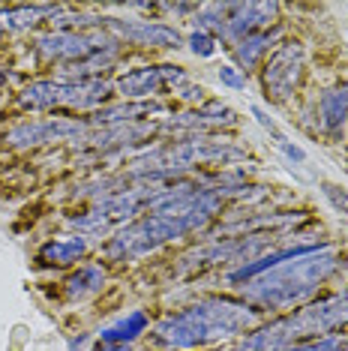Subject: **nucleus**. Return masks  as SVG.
Returning a JSON list of instances; mask_svg holds the SVG:
<instances>
[{
	"instance_id": "obj_14",
	"label": "nucleus",
	"mask_w": 348,
	"mask_h": 351,
	"mask_svg": "<svg viewBox=\"0 0 348 351\" xmlns=\"http://www.w3.org/2000/svg\"><path fill=\"white\" fill-rule=\"evenodd\" d=\"M102 351V348H99ZM105 351H129V348H123V346H117V348H105Z\"/></svg>"
},
{
	"instance_id": "obj_11",
	"label": "nucleus",
	"mask_w": 348,
	"mask_h": 351,
	"mask_svg": "<svg viewBox=\"0 0 348 351\" xmlns=\"http://www.w3.org/2000/svg\"><path fill=\"white\" fill-rule=\"evenodd\" d=\"M324 195H327L330 202H334V207H336V210L348 213V193H345V189L334 186V183H324Z\"/></svg>"
},
{
	"instance_id": "obj_8",
	"label": "nucleus",
	"mask_w": 348,
	"mask_h": 351,
	"mask_svg": "<svg viewBox=\"0 0 348 351\" xmlns=\"http://www.w3.org/2000/svg\"><path fill=\"white\" fill-rule=\"evenodd\" d=\"M267 43H271V36H252V39H243L240 49H237V58H240L247 66L258 60V54L267 49Z\"/></svg>"
},
{
	"instance_id": "obj_5",
	"label": "nucleus",
	"mask_w": 348,
	"mask_h": 351,
	"mask_svg": "<svg viewBox=\"0 0 348 351\" xmlns=\"http://www.w3.org/2000/svg\"><path fill=\"white\" fill-rule=\"evenodd\" d=\"M345 121H348V84H336L321 97V126L330 135H336L343 132Z\"/></svg>"
},
{
	"instance_id": "obj_1",
	"label": "nucleus",
	"mask_w": 348,
	"mask_h": 351,
	"mask_svg": "<svg viewBox=\"0 0 348 351\" xmlns=\"http://www.w3.org/2000/svg\"><path fill=\"white\" fill-rule=\"evenodd\" d=\"M249 322V313L232 306V303H204V306L189 309L186 315L169 318L165 324H160V337L169 342V346H195V342L213 339L219 333H232L240 330L243 324Z\"/></svg>"
},
{
	"instance_id": "obj_12",
	"label": "nucleus",
	"mask_w": 348,
	"mask_h": 351,
	"mask_svg": "<svg viewBox=\"0 0 348 351\" xmlns=\"http://www.w3.org/2000/svg\"><path fill=\"white\" fill-rule=\"evenodd\" d=\"M192 49L199 51V54H210V51H213V39L204 36V34H195V36H192Z\"/></svg>"
},
{
	"instance_id": "obj_3",
	"label": "nucleus",
	"mask_w": 348,
	"mask_h": 351,
	"mask_svg": "<svg viewBox=\"0 0 348 351\" xmlns=\"http://www.w3.org/2000/svg\"><path fill=\"white\" fill-rule=\"evenodd\" d=\"M334 267H336L334 255L315 252V255H310V258L291 265L288 270H282V274L267 276L264 282L258 285L256 298H261L264 303H291V300L303 298L306 291H312L321 279H327L330 274H334Z\"/></svg>"
},
{
	"instance_id": "obj_7",
	"label": "nucleus",
	"mask_w": 348,
	"mask_h": 351,
	"mask_svg": "<svg viewBox=\"0 0 348 351\" xmlns=\"http://www.w3.org/2000/svg\"><path fill=\"white\" fill-rule=\"evenodd\" d=\"M145 330V315L141 313H132L129 318H123V322H117L114 327H108V330H102V339L105 342H126V339H132L136 333Z\"/></svg>"
},
{
	"instance_id": "obj_2",
	"label": "nucleus",
	"mask_w": 348,
	"mask_h": 351,
	"mask_svg": "<svg viewBox=\"0 0 348 351\" xmlns=\"http://www.w3.org/2000/svg\"><path fill=\"white\" fill-rule=\"evenodd\" d=\"M343 324H348V291L306 309L297 318H291V322H282L271 327V330L258 333L256 339H249L243 346V351H276L286 346V342H291V337H300V333H319V337H324L327 330L343 327Z\"/></svg>"
},
{
	"instance_id": "obj_6",
	"label": "nucleus",
	"mask_w": 348,
	"mask_h": 351,
	"mask_svg": "<svg viewBox=\"0 0 348 351\" xmlns=\"http://www.w3.org/2000/svg\"><path fill=\"white\" fill-rule=\"evenodd\" d=\"M162 82V73L160 69H138V73L126 75L121 82V90L129 93V97H145V93H153Z\"/></svg>"
},
{
	"instance_id": "obj_10",
	"label": "nucleus",
	"mask_w": 348,
	"mask_h": 351,
	"mask_svg": "<svg viewBox=\"0 0 348 351\" xmlns=\"http://www.w3.org/2000/svg\"><path fill=\"white\" fill-rule=\"evenodd\" d=\"M99 282H102V276L97 274V270H84V274H82V276H75V279H73V282H69V285H73V291H78V294H82V291H90V289H97Z\"/></svg>"
},
{
	"instance_id": "obj_9",
	"label": "nucleus",
	"mask_w": 348,
	"mask_h": 351,
	"mask_svg": "<svg viewBox=\"0 0 348 351\" xmlns=\"http://www.w3.org/2000/svg\"><path fill=\"white\" fill-rule=\"evenodd\" d=\"M51 255L58 265H66V261H73L75 255H82L84 252V243L82 241H69V243H51L49 250H45Z\"/></svg>"
},
{
	"instance_id": "obj_13",
	"label": "nucleus",
	"mask_w": 348,
	"mask_h": 351,
	"mask_svg": "<svg viewBox=\"0 0 348 351\" xmlns=\"http://www.w3.org/2000/svg\"><path fill=\"white\" fill-rule=\"evenodd\" d=\"M219 75H223V82H225V84H232V87H240V84H243V82H240V75H237L234 69H228V66H225Z\"/></svg>"
},
{
	"instance_id": "obj_4",
	"label": "nucleus",
	"mask_w": 348,
	"mask_h": 351,
	"mask_svg": "<svg viewBox=\"0 0 348 351\" xmlns=\"http://www.w3.org/2000/svg\"><path fill=\"white\" fill-rule=\"evenodd\" d=\"M300 66H303V51L288 45L282 49L276 58L271 60L264 73V87H267V97H276V99H286L291 93V87L297 84L300 78Z\"/></svg>"
}]
</instances>
